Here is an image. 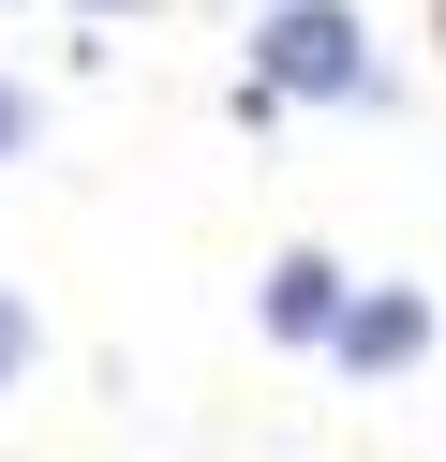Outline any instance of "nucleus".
<instances>
[{
    "mask_svg": "<svg viewBox=\"0 0 446 462\" xmlns=\"http://www.w3.org/2000/svg\"><path fill=\"white\" fill-rule=\"evenodd\" d=\"M357 15L342 0H283V15H268L253 31V90H357Z\"/></svg>",
    "mask_w": 446,
    "mask_h": 462,
    "instance_id": "obj_1",
    "label": "nucleus"
},
{
    "mask_svg": "<svg viewBox=\"0 0 446 462\" xmlns=\"http://www.w3.org/2000/svg\"><path fill=\"white\" fill-rule=\"evenodd\" d=\"M416 343H432V313H416V299H357V313H342V358H357V373L416 358Z\"/></svg>",
    "mask_w": 446,
    "mask_h": 462,
    "instance_id": "obj_2",
    "label": "nucleus"
},
{
    "mask_svg": "<svg viewBox=\"0 0 446 462\" xmlns=\"http://www.w3.org/2000/svg\"><path fill=\"white\" fill-rule=\"evenodd\" d=\"M268 328H342V269L283 254V269H268Z\"/></svg>",
    "mask_w": 446,
    "mask_h": 462,
    "instance_id": "obj_3",
    "label": "nucleus"
},
{
    "mask_svg": "<svg viewBox=\"0 0 446 462\" xmlns=\"http://www.w3.org/2000/svg\"><path fill=\"white\" fill-rule=\"evenodd\" d=\"M15 358H30V313H15V299H0V388H15Z\"/></svg>",
    "mask_w": 446,
    "mask_h": 462,
    "instance_id": "obj_4",
    "label": "nucleus"
},
{
    "mask_svg": "<svg viewBox=\"0 0 446 462\" xmlns=\"http://www.w3.org/2000/svg\"><path fill=\"white\" fill-rule=\"evenodd\" d=\"M0 150H15V105H0Z\"/></svg>",
    "mask_w": 446,
    "mask_h": 462,
    "instance_id": "obj_5",
    "label": "nucleus"
},
{
    "mask_svg": "<svg viewBox=\"0 0 446 462\" xmlns=\"http://www.w3.org/2000/svg\"><path fill=\"white\" fill-rule=\"evenodd\" d=\"M105 15H119V0H105Z\"/></svg>",
    "mask_w": 446,
    "mask_h": 462,
    "instance_id": "obj_6",
    "label": "nucleus"
}]
</instances>
